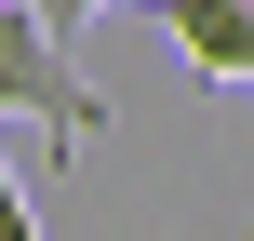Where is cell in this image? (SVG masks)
Here are the masks:
<instances>
[{
    "mask_svg": "<svg viewBox=\"0 0 254 241\" xmlns=\"http://www.w3.org/2000/svg\"><path fill=\"white\" fill-rule=\"evenodd\" d=\"M0 121H40L54 161H67L80 134H107V94L67 67V27H54L40 0H0Z\"/></svg>",
    "mask_w": 254,
    "mask_h": 241,
    "instance_id": "6da1fadb",
    "label": "cell"
},
{
    "mask_svg": "<svg viewBox=\"0 0 254 241\" xmlns=\"http://www.w3.org/2000/svg\"><path fill=\"white\" fill-rule=\"evenodd\" d=\"M161 27H174V54L201 67V80H241L254 94V0H147Z\"/></svg>",
    "mask_w": 254,
    "mask_h": 241,
    "instance_id": "7a4b0ae2",
    "label": "cell"
},
{
    "mask_svg": "<svg viewBox=\"0 0 254 241\" xmlns=\"http://www.w3.org/2000/svg\"><path fill=\"white\" fill-rule=\"evenodd\" d=\"M0 241H40V215H27V188L0 174Z\"/></svg>",
    "mask_w": 254,
    "mask_h": 241,
    "instance_id": "3957f363",
    "label": "cell"
},
{
    "mask_svg": "<svg viewBox=\"0 0 254 241\" xmlns=\"http://www.w3.org/2000/svg\"><path fill=\"white\" fill-rule=\"evenodd\" d=\"M40 13H54V27H67V40H80V27H94V13H107V0H40Z\"/></svg>",
    "mask_w": 254,
    "mask_h": 241,
    "instance_id": "277c9868",
    "label": "cell"
}]
</instances>
